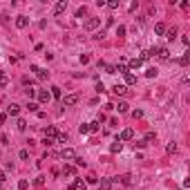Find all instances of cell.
<instances>
[{
    "label": "cell",
    "mask_w": 190,
    "mask_h": 190,
    "mask_svg": "<svg viewBox=\"0 0 190 190\" xmlns=\"http://www.w3.org/2000/svg\"><path fill=\"white\" fill-rule=\"evenodd\" d=\"M61 101H63V105H65V107H70V105H76V103H78V94H65Z\"/></svg>",
    "instance_id": "obj_1"
},
{
    "label": "cell",
    "mask_w": 190,
    "mask_h": 190,
    "mask_svg": "<svg viewBox=\"0 0 190 190\" xmlns=\"http://www.w3.org/2000/svg\"><path fill=\"white\" fill-rule=\"evenodd\" d=\"M101 25V18H87V20H85V29H87V31H94L96 29V27H99Z\"/></svg>",
    "instance_id": "obj_2"
},
{
    "label": "cell",
    "mask_w": 190,
    "mask_h": 190,
    "mask_svg": "<svg viewBox=\"0 0 190 190\" xmlns=\"http://www.w3.org/2000/svg\"><path fill=\"white\" fill-rule=\"evenodd\" d=\"M61 159H65V161H74V159H76V152H74L72 148H63V150H61Z\"/></svg>",
    "instance_id": "obj_3"
},
{
    "label": "cell",
    "mask_w": 190,
    "mask_h": 190,
    "mask_svg": "<svg viewBox=\"0 0 190 190\" xmlns=\"http://www.w3.org/2000/svg\"><path fill=\"white\" fill-rule=\"evenodd\" d=\"M132 139H134V130H132V128H125L123 132H121V136H119L121 143H123V141H132Z\"/></svg>",
    "instance_id": "obj_4"
},
{
    "label": "cell",
    "mask_w": 190,
    "mask_h": 190,
    "mask_svg": "<svg viewBox=\"0 0 190 190\" xmlns=\"http://www.w3.org/2000/svg\"><path fill=\"white\" fill-rule=\"evenodd\" d=\"M154 54H157L161 61H168L170 58V49L168 47H157V49H154Z\"/></svg>",
    "instance_id": "obj_5"
},
{
    "label": "cell",
    "mask_w": 190,
    "mask_h": 190,
    "mask_svg": "<svg viewBox=\"0 0 190 190\" xmlns=\"http://www.w3.org/2000/svg\"><path fill=\"white\" fill-rule=\"evenodd\" d=\"M36 96H38V101H40V103H49V101H51V94H49L47 90H38V92H36Z\"/></svg>",
    "instance_id": "obj_6"
},
{
    "label": "cell",
    "mask_w": 190,
    "mask_h": 190,
    "mask_svg": "<svg viewBox=\"0 0 190 190\" xmlns=\"http://www.w3.org/2000/svg\"><path fill=\"white\" fill-rule=\"evenodd\" d=\"M43 132H45V136H47V139H56V136H58V130H56V125H47Z\"/></svg>",
    "instance_id": "obj_7"
},
{
    "label": "cell",
    "mask_w": 190,
    "mask_h": 190,
    "mask_svg": "<svg viewBox=\"0 0 190 190\" xmlns=\"http://www.w3.org/2000/svg\"><path fill=\"white\" fill-rule=\"evenodd\" d=\"M16 27H18V29L29 27V18H27V16H18V18H16Z\"/></svg>",
    "instance_id": "obj_8"
},
{
    "label": "cell",
    "mask_w": 190,
    "mask_h": 190,
    "mask_svg": "<svg viewBox=\"0 0 190 190\" xmlns=\"http://www.w3.org/2000/svg\"><path fill=\"white\" fill-rule=\"evenodd\" d=\"M141 65H143V61H141V58H132V61L128 63V72H134V70H139Z\"/></svg>",
    "instance_id": "obj_9"
},
{
    "label": "cell",
    "mask_w": 190,
    "mask_h": 190,
    "mask_svg": "<svg viewBox=\"0 0 190 190\" xmlns=\"http://www.w3.org/2000/svg\"><path fill=\"white\" fill-rule=\"evenodd\" d=\"M7 114H9V116H18V114H20V105H16V103L7 105Z\"/></svg>",
    "instance_id": "obj_10"
},
{
    "label": "cell",
    "mask_w": 190,
    "mask_h": 190,
    "mask_svg": "<svg viewBox=\"0 0 190 190\" xmlns=\"http://www.w3.org/2000/svg\"><path fill=\"white\" fill-rule=\"evenodd\" d=\"M65 9H67V2H65V0H61V2H56V5H54V14H56V16L63 14Z\"/></svg>",
    "instance_id": "obj_11"
},
{
    "label": "cell",
    "mask_w": 190,
    "mask_h": 190,
    "mask_svg": "<svg viewBox=\"0 0 190 190\" xmlns=\"http://www.w3.org/2000/svg\"><path fill=\"white\" fill-rule=\"evenodd\" d=\"M121 150H123V143L116 139V141H114L112 146H110V152H112V154H116V152H121Z\"/></svg>",
    "instance_id": "obj_12"
},
{
    "label": "cell",
    "mask_w": 190,
    "mask_h": 190,
    "mask_svg": "<svg viewBox=\"0 0 190 190\" xmlns=\"http://www.w3.org/2000/svg\"><path fill=\"white\" fill-rule=\"evenodd\" d=\"M49 94H51V99H63V90L58 87V85H54V87H51V92H49Z\"/></svg>",
    "instance_id": "obj_13"
},
{
    "label": "cell",
    "mask_w": 190,
    "mask_h": 190,
    "mask_svg": "<svg viewBox=\"0 0 190 190\" xmlns=\"http://www.w3.org/2000/svg\"><path fill=\"white\" fill-rule=\"evenodd\" d=\"M165 29H168V27H165L163 22H157V25H154V34H157V36H163Z\"/></svg>",
    "instance_id": "obj_14"
},
{
    "label": "cell",
    "mask_w": 190,
    "mask_h": 190,
    "mask_svg": "<svg viewBox=\"0 0 190 190\" xmlns=\"http://www.w3.org/2000/svg\"><path fill=\"white\" fill-rule=\"evenodd\" d=\"M165 38H168V40H175V38H177V27H168V29H165Z\"/></svg>",
    "instance_id": "obj_15"
},
{
    "label": "cell",
    "mask_w": 190,
    "mask_h": 190,
    "mask_svg": "<svg viewBox=\"0 0 190 190\" xmlns=\"http://www.w3.org/2000/svg\"><path fill=\"white\" fill-rule=\"evenodd\" d=\"M112 92H114V94H121V96H123V94H128V87H125V85H114Z\"/></svg>",
    "instance_id": "obj_16"
},
{
    "label": "cell",
    "mask_w": 190,
    "mask_h": 190,
    "mask_svg": "<svg viewBox=\"0 0 190 190\" xmlns=\"http://www.w3.org/2000/svg\"><path fill=\"white\" fill-rule=\"evenodd\" d=\"M112 183H114V179H103L101 181V190H112Z\"/></svg>",
    "instance_id": "obj_17"
},
{
    "label": "cell",
    "mask_w": 190,
    "mask_h": 190,
    "mask_svg": "<svg viewBox=\"0 0 190 190\" xmlns=\"http://www.w3.org/2000/svg\"><path fill=\"white\" fill-rule=\"evenodd\" d=\"M123 76H125V83H128V85H134V83H136V76H134V74H132V72L123 74Z\"/></svg>",
    "instance_id": "obj_18"
},
{
    "label": "cell",
    "mask_w": 190,
    "mask_h": 190,
    "mask_svg": "<svg viewBox=\"0 0 190 190\" xmlns=\"http://www.w3.org/2000/svg\"><path fill=\"white\" fill-rule=\"evenodd\" d=\"M36 87H34V85H29V87H25V94H27V99H34V96H36Z\"/></svg>",
    "instance_id": "obj_19"
},
{
    "label": "cell",
    "mask_w": 190,
    "mask_h": 190,
    "mask_svg": "<svg viewBox=\"0 0 190 190\" xmlns=\"http://www.w3.org/2000/svg\"><path fill=\"white\" fill-rule=\"evenodd\" d=\"M36 76H38V80H47V78H49V72H47V70H38Z\"/></svg>",
    "instance_id": "obj_20"
},
{
    "label": "cell",
    "mask_w": 190,
    "mask_h": 190,
    "mask_svg": "<svg viewBox=\"0 0 190 190\" xmlns=\"http://www.w3.org/2000/svg\"><path fill=\"white\" fill-rule=\"evenodd\" d=\"M114 70L119 74H128V65H125V63H119V65H114Z\"/></svg>",
    "instance_id": "obj_21"
},
{
    "label": "cell",
    "mask_w": 190,
    "mask_h": 190,
    "mask_svg": "<svg viewBox=\"0 0 190 190\" xmlns=\"http://www.w3.org/2000/svg\"><path fill=\"white\" fill-rule=\"evenodd\" d=\"M116 110H119V114H125V112H128V103H125V101H119Z\"/></svg>",
    "instance_id": "obj_22"
},
{
    "label": "cell",
    "mask_w": 190,
    "mask_h": 190,
    "mask_svg": "<svg viewBox=\"0 0 190 190\" xmlns=\"http://www.w3.org/2000/svg\"><path fill=\"white\" fill-rule=\"evenodd\" d=\"M188 63H190V54H183L181 58H179V65L181 67H188Z\"/></svg>",
    "instance_id": "obj_23"
},
{
    "label": "cell",
    "mask_w": 190,
    "mask_h": 190,
    "mask_svg": "<svg viewBox=\"0 0 190 190\" xmlns=\"http://www.w3.org/2000/svg\"><path fill=\"white\" fill-rule=\"evenodd\" d=\"M87 125H90V132H92V134H96V132H99V125H101V123H99V121H92V123H87Z\"/></svg>",
    "instance_id": "obj_24"
},
{
    "label": "cell",
    "mask_w": 190,
    "mask_h": 190,
    "mask_svg": "<svg viewBox=\"0 0 190 190\" xmlns=\"http://www.w3.org/2000/svg\"><path fill=\"white\" fill-rule=\"evenodd\" d=\"M63 172H65L67 177H72V175H76V168H74V165H65V168H63Z\"/></svg>",
    "instance_id": "obj_25"
},
{
    "label": "cell",
    "mask_w": 190,
    "mask_h": 190,
    "mask_svg": "<svg viewBox=\"0 0 190 190\" xmlns=\"http://www.w3.org/2000/svg\"><path fill=\"white\" fill-rule=\"evenodd\" d=\"M157 74H159V72H157V67H148V70H146V76H148V78H154Z\"/></svg>",
    "instance_id": "obj_26"
},
{
    "label": "cell",
    "mask_w": 190,
    "mask_h": 190,
    "mask_svg": "<svg viewBox=\"0 0 190 190\" xmlns=\"http://www.w3.org/2000/svg\"><path fill=\"white\" fill-rule=\"evenodd\" d=\"M85 14H87V7H85V5L76 9V18H85Z\"/></svg>",
    "instance_id": "obj_27"
},
{
    "label": "cell",
    "mask_w": 190,
    "mask_h": 190,
    "mask_svg": "<svg viewBox=\"0 0 190 190\" xmlns=\"http://www.w3.org/2000/svg\"><path fill=\"white\" fill-rule=\"evenodd\" d=\"M78 132H80V134H90V125L87 123H80L78 125Z\"/></svg>",
    "instance_id": "obj_28"
},
{
    "label": "cell",
    "mask_w": 190,
    "mask_h": 190,
    "mask_svg": "<svg viewBox=\"0 0 190 190\" xmlns=\"http://www.w3.org/2000/svg\"><path fill=\"white\" fill-rule=\"evenodd\" d=\"M121 183H123V186H132V177L130 175H123V177H121Z\"/></svg>",
    "instance_id": "obj_29"
},
{
    "label": "cell",
    "mask_w": 190,
    "mask_h": 190,
    "mask_svg": "<svg viewBox=\"0 0 190 190\" xmlns=\"http://www.w3.org/2000/svg\"><path fill=\"white\" fill-rule=\"evenodd\" d=\"M27 188H29V181H27V179H20V181H18V190H27Z\"/></svg>",
    "instance_id": "obj_30"
},
{
    "label": "cell",
    "mask_w": 190,
    "mask_h": 190,
    "mask_svg": "<svg viewBox=\"0 0 190 190\" xmlns=\"http://www.w3.org/2000/svg\"><path fill=\"white\" fill-rule=\"evenodd\" d=\"M18 130H20V132L27 130V121H25V119H18Z\"/></svg>",
    "instance_id": "obj_31"
},
{
    "label": "cell",
    "mask_w": 190,
    "mask_h": 190,
    "mask_svg": "<svg viewBox=\"0 0 190 190\" xmlns=\"http://www.w3.org/2000/svg\"><path fill=\"white\" fill-rule=\"evenodd\" d=\"M7 83H9V80H7V76H5V72L0 70V87H5Z\"/></svg>",
    "instance_id": "obj_32"
},
{
    "label": "cell",
    "mask_w": 190,
    "mask_h": 190,
    "mask_svg": "<svg viewBox=\"0 0 190 190\" xmlns=\"http://www.w3.org/2000/svg\"><path fill=\"white\" fill-rule=\"evenodd\" d=\"M27 110H29V112H38V103H27Z\"/></svg>",
    "instance_id": "obj_33"
},
{
    "label": "cell",
    "mask_w": 190,
    "mask_h": 190,
    "mask_svg": "<svg viewBox=\"0 0 190 190\" xmlns=\"http://www.w3.org/2000/svg\"><path fill=\"white\" fill-rule=\"evenodd\" d=\"M56 141H58V143H65V141H67V134H65V132H58V136H56Z\"/></svg>",
    "instance_id": "obj_34"
},
{
    "label": "cell",
    "mask_w": 190,
    "mask_h": 190,
    "mask_svg": "<svg viewBox=\"0 0 190 190\" xmlns=\"http://www.w3.org/2000/svg\"><path fill=\"white\" fill-rule=\"evenodd\" d=\"M74 186H76V188H78V190H83V188H85V186H87V183H85V181H83V179H76V181H74Z\"/></svg>",
    "instance_id": "obj_35"
},
{
    "label": "cell",
    "mask_w": 190,
    "mask_h": 190,
    "mask_svg": "<svg viewBox=\"0 0 190 190\" xmlns=\"http://www.w3.org/2000/svg\"><path fill=\"white\" fill-rule=\"evenodd\" d=\"M18 157H20V161H27V159H29V150H20Z\"/></svg>",
    "instance_id": "obj_36"
},
{
    "label": "cell",
    "mask_w": 190,
    "mask_h": 190,
    "mask_svg": "<svg viewBox=\"0 0 190 190\" xmlns=\"http://www.w3.org/2000/svg\"><path fill=\"white\" fill-rule=\"evenodd\" d=\"M105 5H107L110 9H119V0H110V2H105Z\"/></svg>",
    "instance_id": "obj_37"
},
{
    "label": "cell",
    "mask_w": 190,
    "mask_h": 190,
    "mask_svg": "<svg viewBox=\"0 0 190 190\" xmlns=\"http://www.w3.org/2000/svg\"><path fill=\"white\" fill-rule=\"evenodd\" d=\"M154 139H157V134H154V132H148V134H146V139H143V141H154Z\"/></svg>",
    "instance_id": "obj_38"
},
{
    "label": "cell",
    "mask_w": 190,
    "mask_h": 190,
    "mask_svg": "<svg viewBox=\"0 0 190 190\" xmlns=\"http://www.w3.org/2000/svg\"><path fill=\"white\" fill-rule=\"evenodd\" d=\"M43 146H45V148H51V146H54V139H47V136H45V139H43Z\"/></svg>",
    "instance_id": "obj_39"
},
{
    "label": "cell",
    "mask_w": 190,
    "mask_h": 190,
    "mask_svg": "<svg viewBox=\"0 0 190 190\" xmlns=\"http://www.w3.org/2000/svg\"><path fill=\"white\" fill-rule=\"evenodd\" d=\"M116 36H125V27H123V25L116 27Z\"/></svg>",
    "instance_id": "obj_40"
},
{
    "label": "cell",
    "mask_w": 190,
    "mask_h": 190,
    "mask_svg": "<svg viewBox=\"0 0 190 190\" xmlns=\"http://www.w3.org/2000/svg\"><path fill=\"white\" fill-rule=\"evenodd\" d=\"M141 116H143L141 110H132V119H141Z\"/></svg>",
    "instance_id": "obj_41"
},
{
    "label": "cell",
    "mask_w": 190,
    "mask_h": 190,
    "mask_svg": "<svg viewBox=\"0 0 190 190\" xmlns=\"http://www.w3.org/2000/svg\"><path fill=\"white\" fill-rule=\"evenodd\" d=\"M96 181H99V179H96V177H94V175H90V177H87V179H85V183H92V186H94V183H96Z\"/></svg>",
    "instance_id": "obj_42"
},
{
    "label": "cell",
    "mask_w": 190,
    "mask_h": 190,
    "mask_svg": "<svg viewBox=\"0 0 190 190\" xmlns=\"http://www.w3.org/2000/svg\"><path fill=\"white\" fill-rule=\"evenodd\" d=\"M103 70H105L107 74H116V70H114V65H105V67H103Z\"/></svg>",
    "instance_id": "obj_43"
},
{
    "label": "cell",
    "mask_w": 190,
    "mask_h": 190,
    "mask_svg": "<svg viewBox=\"0 0 190 190\" xmlns=\"http://www.w3.org/2000/svg\"><path fill=\"white\" fill-rule=\"evenodd\" d=\"M139 58H141V61H148V58H150V51H148V49H146V51H141Z\"/></svg>",
    "instance_id": "obj_44"
},
{
    "label": "cell",
    "mask_w": 190,
    "mask_h": 190,
    "mask_svg": "<svg viewBox=\"0 0 190 190\" xmlns=\"http://www.w3.org/2000/svg\"><path fill=\"white\" fill-rule=\"evenodd\" d=\"M146 146H148L146 141H136V143H134V148H139V150H143V148H146Z\"/></svg>",
    "instance_id": "obj_45"
},
{
    "label": "cell",
    "mask_w": 190,
    "mask_h": 190,
    "mask_svg": "<svg viewBox=\"0 0 190 190\" xmlns=\"http://www.w3.org/2000/svg\"><path fill=\"white\" fill-rule=\"evenodd\" d=\"M96 92H99V94H101V92H105V85H103L101 80H99V83H96Z\"/></svg>",
    "instance_id": "obj_46"
},
{
    "label": "cell",
    "mask_w": 190,
    "mask_h": 190,
    "mask_svg": "<svg viewBox=\"0 0 190 190\" xmlns=\"http://www.w3.org/2000/svg\"><path fill=\"white\" fill-rule=\"evenodd\" d=\"M74 161H76V165H80V168H85V165H87V163H85V161H83V159H80V157H76V159H74Z\"/></svg>",
    "instance_id": "obj_47"
},
{
    "label": "cell",
    "mask_w": 190,
    "mask_h": 190,
    "mask_svg": "<svg viewBox=\"0 0 190 190\" xmlns=\"http://www.w3.org/2000/svg\"><path fill=\"white\" fill-rule=\"evenodd\" d=\"M0 143H2V146H9V139H7V134H2V136H0Z\"/></svg>",
    "instance_id": "obj_48"
},
{
    "label": "cell",
    "mask_w": 190,
    "mask_h": 190,
    "mask_svg": "<svg viewBox=\"0 0 190 190\" xmlns=\"http://www.w3.org/2000/svg\"><path fill=\"white\" fill-rule=\"evenodd\" d=\"M165 150H168V152H175V150H177V143H168V148H165Z\"/></svg>",
    "instance_id": "obj_49"
},
{
    "label": "cell",
    "mask_w": 190,
    "mask_h": 190,
    "mask_svg": "<svg viewBox=\"0 0 190 190\" xmlns=\"http://www.w3.org/2000/svg\"><path fill=\"white\" fill-rule=\"evenodd\" d=\"M34 183H36V186H43V183H45V177H36V181H34Z\"/></svg>",
    "instance_id": "obj_50"
},
{
    "label": "cell",
    "mask_w": 190,
    "mask_h": 190,
    "mask_svg": "<svg viewBox=\"0 0 190 190\" xmlns=\"http://www.w3.org/2000/svg\"><path fill=\"white\" fill-rule=\"evenodd\" d=\"M94 38H96V40H103V38H105V31H99V34H94Z\"/></svg>",
    "instance_id": "obj_51"
},
{
    "label": "cell",
    "mask_w": 190,
    "mask_h": 190,
    "mask_svg": "<svg viewBox=\"0 0 190 190\" xmlns=\"http://www.w3.org/2000/svg\"><path fill=\"white\" fill-rule=\"evenodd\" d=\"M80 63H83V65H87V63H90V56L83 54V56H80Z\"/></svg>",
    "instance_id": "obj_52"
},
{
    "label": "cell",
    "mask_w": 190,
    "mask_h": 190,
    "mask_svg": "<svg viewBox=\"0 0 190 190\" xmlns=\"http://www.w3.org/2000/svg\"><path fill=\"white\" fill-rule=\"evenodd\" d=\"M181 9H190V2H188V0H181Z\"/></svg>",
    "instance_id": "obj_53"
},
{
    "label": "cell",
    "mask_w": 190,
    "mask_h": 190,
    "mask_svg": "<svg viewBox=\"0 0 190 190\" xmlns=\"http://www.w3.org/2000/svg\"><path fill=\"white\" fill-rule=\"evenodd\" d=\"M7 181V175H5V172H0V183H5Z\"/></svg>",
    "instance_id": "obj_54"
},
{
    "label": "cell",
    "mask_w": 190,
    "mask_h": 190,
    "mask_svg": "<svg viewBox=\"0 0 190 190\" xmlns=\"http://www.w3.org/2000/svg\"><path fill=\"white\" fill-rule=\"evenodd\" d=\"M5 121H7V114H0V125H2Z\"/></svg>",
    "instance_id": "obj_55"
}]
</instances>
